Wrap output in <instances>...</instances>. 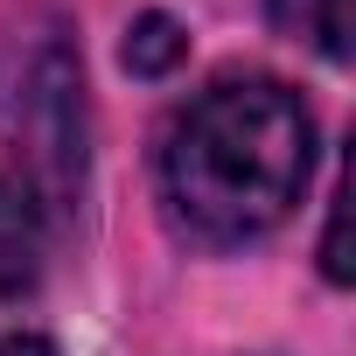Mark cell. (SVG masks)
<instances>
[{
    "label": "cell",
    "instance_id": "obj_1",
    "mask_svg": "<svg viewBox=\"0 0 356 356\" xmlns=\"http://www.w3.org/2000/svg\"><path fill=\"white\" fill-rule=\"evenodd\" d=\"M314 175V119L273 77H224L168 126L161 182L196 238L245 245L273 231Z\"/></svg>",
    "mask_w": 356,
    "mask_h": 356
},
{
    "label": "cell",
    "instance_id": "obj_7",
    "mask_svg": "<svg viewBox=\"0 0 356 356\" xmlns=\"http://www.w3.org/2000/svg\"><path fill=\"white\" fill-rule=\"evenodd\" d=\"M0 356H56V342L29 335V328H0Z\"/></svg>",
    "mask_w": 356,
    "mask_h": 356
},
{
    "label": "cell",
    "instance_id": "obj_2",
    "mask_svg": "<svg viewBox=\"0 0 356 356\" xmlns=\"http://www.w3.org/2000/svg\"><path fill=\"white\" fill-rule=\"evenodd\" d=\"M0 140L15 147L22 182L35 189V203H77L84 189V63L77 49L42 29V35H15L0 49Z\"/></svg>",
    "mask_w": 356,
    "mask_h": 356
},
{
    "label": "cell",
    "instance_id": "obj_6",
    "mask_svg": "<svg viewBox=\"0 0 356 356\" xmlns=\"http://www.w3.org/2000/svg\"><path fill=\"white\" fill-rule=\"evenodd\" d=\"M342 231H349V196L335 189V203H328V238H321V273L342 286L349 280V245H342Z\"/></svg>",
    "mask_w": 356,
    "mask_h": 356
},
{
    "label": "cell",
    "instance_id": "obj_5",
    "mask_svg": "<svg viewBox=\"0 0 356 356\" xmlns=\"http://www.w3.org/2000/svg\"><path fill=\"white\" fill-rule=\"evenodd\" d=\"M182 56H189V35H182L175 15H140V22L126 29V49H119V63H126L133 77H168Z\"/></svg>",
    "mask_w": 356,
    "mask_h": 356
},
{
    "label": "cell",
    "instance_id": "obj_4",
    "mask_svg": "<svg viewBox=\"0 0 356 356\" xmlns=\"http://www.w3.org/2000/svg\"><path fill=\"white\" fill-rule=\"evenodd\" d=\"M273 29L293 42H314L328 63L349 56V0H273Z\"/></svg>",
    "mask_w": 356,
    "mask_h": 356
},
{
    "label": "cell",
    "instance_id": "obj_3",
    "mask_svg": "<svg viewBox=\"0 0 356 356\" xmlns=\"http://www.w3.org/2000/svg\"><path fill=\"white\" fill-rule=\"evenodd\" d=\"M42 273V203L22 175H0V300Z\"/></svg>",
    "mask_w": 356,
    "mask_h": 356
}]
</instances>
